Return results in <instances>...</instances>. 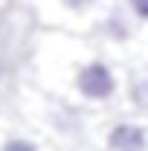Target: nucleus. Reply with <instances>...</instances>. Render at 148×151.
<instances>
[{"label":"nucleus","mask_w":148,"mask_h":151,"mask_svg":"<svg viewBox=\"0 0 148 151\" xmlns=\"http://www.w3.org/2000/svg\"><path fill=\"white\" fill-rule=\"evenodd\" d=\"M75 90L90 102H108L116 93V76L105 61H90L75 76Z\"/></svg>","instance_id":"nucleus-1"},{"label":"nucleus","mask_w":148,"mask_h":151,"mask_svg":"<svg viewBox=\"0 0 148 151\" xmlns=\"http://www.w3.org/2000/svg\"><path fill=\"white\" fill-rule=\"evenodd\" d=\"M108 148L111 151H145L148 148V134H145L142 125L119 122L108 134Z\"/></svg>","instance_id":"nucleus-2"},{"label":"nucleus","mask_w":148,"mask_h":151,"mask_svg":"<svg viewBox=\"0 0 148 151\" xmlns=\"http://www.w3.org/2000/svg\"><path fill=\"white\" fill-rule=\"evenodd\" d=\"M102 32L111 38V41H128L131 38V26H128V20L122 18V15H108L105 18V23H102Z\"/></svg>","instance_id":"nucleus-3"},{"label":"nucleus","mask_w":148,"mask_h":151,"mask_svg":"<svg viewBox=\"0 0 148 151\" xmlns=\"http://www.w3.org/2000/svg\"><path fill=\"white\" fill-rule=\"evenodd\" d=\"M131 102H134L139 111H148V78L137 81V84L131 87Z\"/></svg>","instance_id":"nucleus-4"},{"label":"nucleus","mask_w":148,"mask_h":151,"mask_svg":"<svg viewBox=\"0 0 148 151\" xmlns=\"http://www.w3.org/2000/svg\"><path fill=\"white\" fill-rule=\"evenodd\" d=\"M0 151H38V145L32 139H23V137H12V139H6L3 142V148Z\"/></svg>","instance_id":"nucleus-5"},{"label":"nucleus","mask_w":148,"mask_h":151,"mask_svg":"<svg viewBox=\"0 0 148 151\" xmlns=\"http://www.w3.org/2000/svg\"><path fill=\"white\" fill-rule=\"evenodd\" d=\"M128 6H131V12H134L139 20L148 23V0H128Z\"/></svg>","instance_id":"nucleus-6"},{"label":"nucleus","mask_w":148,"mask_h":151,"mask_svg":"<svg viewBox=\"0 0 148 151\" xmlns=\"http://www.w3.org/2000/svg\"><path fill=\"white\" fill-rule=\"evenodd\" d=\"M67 9H73V12H84V9H90L96 0H61Z\"/></svg>","instance_id":"nucleus-7"},{"label":"nucleus","mask_w":148,"mask_h":151,"mask_svg":"<svg viewBox=\"0 0 148 151\" xmlns=\"http://www.w3.org/2000/svg\"><path fill=\"white\" fill-rule=\"evenodd\" d=\"M0 76H3V58H0Z\"/></svg>","instance_id":"nucleus-8"}]
</instances>
